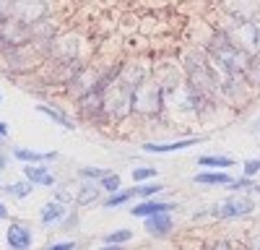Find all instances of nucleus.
<instances>
[{"label":"nucleus","mask_w":260,"mask_h":250,"mask_svg":"<svg viewBox=\"0 0 260 250\" xmlns=\"http://www.w3.org/2000/svg\"><path fill=\"white\" fill-rule=\"evenodd\" d=\"M206 55L211 57V63L216 66V71H221V73H240V76H247L250 68H252V63H255V57L237 47L224 32H216V34L208 39Z\"/></svg>","instance_id":"obj_1"},{"label":"nucleus","mask_w":260,"mask_h":250,"mask_svg":"<svg viewBox=\"0 0 260 250\" xmlns=\"http://www.w3.org/2000/svg\"><path fill=\"white\" fill-rule=\"evenodd\" d=\"M45 66V52L37 45H26V47H16V50H6L0 52V71L11 78H26L31 73H37Z\"/></svg>","instance_id":"obj_2"},{"label":"nucleus","mask_w":260,"mask_h":250,"mask_svg":"<svg viewBox=\"0 0 260 250\" xmlns=\"http://www.w3.org/2000/svg\"><path fill=\"white\" fill-rule=\"evenodd\" d=\"M130 107H133V115L138 117H156L167 110V94L161 89V83L151 76L148 81H143L141 86L133 91V102H130Z\"/></svg>","instance_id":"obj_3"},{"label":"nucleus","mask_w":260,"mask_h":250,"mask_svg":"<svg viewBox=\"0 0 260 250\" xmlns=\"http://www.w3.org/2000/svg\"><path fill=\"white\" fill-rule=\"evenodd\" d=\"M102 97H104V115H107L110 122H120L127 115H133V107H130V102H133V89H127L120 78L107 83Z\"/></svg>","instance_id":"obj_4"},{"label":"nucleus","mask_w":260,"mask_h":250,"mask_svg":"<svg viewBox=\"0 0 260 250\" xmlns=\"http://www.w3.org/2000/svg\"><path fill=\"white\" fill-rule=\"evenodd\" d=\"M219 32H224L234 45L240 50H245L247 55H252V57L260 55V26H257V21H242V18L229 16V24Z\"/></svg>","instance_id":"obj_5"},{"label":"nucleus","mask_w":260,"mask_h":250,"mask_svg":"<svg viewBox=\"0 0 260 250\" xmlns=\"http://www.w3.org/2000/svg\"><path fill=\"white\" fill-rule=\"evenodd\" d=\"M45 60L50 63H73L81 60V39L73 32H60L45 50Z\"/></svg>","instance_id":"obj_6"},{"label":"nucleus","mask_w":260,"mask_h":250,"mask_svg":"<svg viewBox=\"0 0 260 250\" xmlns=\"http://www.w3.org/2000/svg\"><path fill=\"white\" fill-rule=\"evenodd\" d=\"M219 78H221V99L226 104H234V107H245L250 102V86H252L247 81V76L219 71Z\"/></svg>","instance_id":"obj_7"},{"label":"nucleus","mask_w":260,"mask_h":250,"mask_svg":"<svg viewBox=\"0 0 260 250\" xmlns=\"http://www.w3.org/2000/svg\"><path fill=\"white\" fill-rule=\"evenodd\" d=\"M31 45V26L18 21L16 16L0 24V52Z\"/></svg>","instance_id":"obj_8"},{"label":"nucleus","mask_w":260,"mask_h":250,"mask_svg":"<svg viewBox=\"0 0 260 250\" xmlns=\"http://www.w3.org/2000/svg\"><path fill=\"white\" fill-rule=\"evenodd\" d=\"M99 78H102V71L99 68H94V66H86L71 78V83L65 86V94H68L73 102H78L81 97H86V94H91V91H96V86H99Z\"/></svg>","instance_id":"obj_9"},{"label":"nucleus","mask_w":260,"mask_h":250,"mask_svg":"<svg viewBox=\"0 0 260 250\" xmlns=\"http://www.w3.org/2000/svg\"><path fill=\"white\" fill-rule=\"evenodd\" d=\"M255 211V201L245 193H234L226 201L213 206V216L219 219H240V216H250Z\"/></svg>","instance_id":"obj_10"},{"label":"nucleus","mask_w":260,"mask_h":250,"mask_svg":"<svg viewBox=\"0 0 260 250\" xmlns=\"http://www.w3.org/2000/svg\"><path fill=\"white\" fill-rule=\"evenodd\" d=\"M76 110H78V117L83 122L110 125V120H107V115H104V97H102V91H91V94L81 97L76 102Z\"/></svg>","instance_id":"obj_11"},{"label":"nucleus","mask_w":260,"mask_h":250,"mask_svg":"<svg viewBox=\"0 0 260 250\" xmlns=\"http://www.w3.org/2000/svg\"><path fill=\"white\" fill-rule=\"evenodd\" d=\"M13 16L31 26V24H37V21L52 16V0H16Z\"/></svg>","instance_id":"obj_12"},{"label":"nucleus","mask_w":260,"mask_h":250,"mask_svg":"<svg viewBox=\"0 0 260 250\" xmlns=\"http://www.w3.org/2000/svg\"><path fill=\"white\" fill-rule=\"evenodd\" d=\"M127 89H138L143 81H148L151 78V71H148V66H143L141 60H127V63H120V76H117Z\"/></svg>","instance_id":"obj_13"},{"label":"nucleus","mask_w":260,"mask_h":250,"mask_svg":"<svg viewBox=\"0 0 260 250\" xmlns=\"http://www.w3.org/2000/svg\"><path fill=\"white\" fill-rule=\"evenodd\" d=\"M6 242L11 250H29L34 242V232L31 227H26L24 222H11L6 229Z\"/></svg>","instance_id":"obj_14"},{"label":"nucleus","mask_w":260,"mask_h":250,"mask_svg":"<svg viewBox=\"0 0 260 250\" xmlns=\"http://www.w3.org/2000/svg\"><path fill=\"white\" fill-rule=\"evenodd\" d=\"M60 34V26L55 24V18H42L37 24H31V45H37L42 52L47 50V45Z\"/></svg>","instance_id":"obj_15"},{"label":"nucleus","mask_w":260,"mask_h":250,"mask_svg":"<svg viewBox=\"0 0 260 250\" xmlns=\"http://www.w3.org/2000/svg\"><path fill=\"white\" fill-rule=\"evenodd\" d=\"M206 138L203 136H190V138H177V141H167V143H143V151L148 154H169V151H182V149H190V146H198L203 143Z\"/></svg>","instance_id":"obj_16"},{"label":"nucleus","mask_w":260,"mask_h":250,"mask_svg":"<svg viewBox=\"0 0 260 250\" xmlns=\"http://www.w3.org/2000/svg\"><path fill=\"white\" fill-rule=\"evenodd\" d=\"M68 214H71V206L62 203V201H57V198H52V201H47L45 206H42L39 222L45 224V227H55V224H62Z\"/></svg>","instance_id":"obj_17"},{"label":"nucleus","mask_w":260,"mask_h":250,"mask_svg":"<svg viewBox=\"0 0 260 250\" xmlns=\"http://www.w3.org/2000/svg\"><path fill=\"white\" fill-rule=\"evenodd\" d=\"M37 112L39 115H45V117H50L52 122H57L60 128H65V131H76L78 128V122L68 115V112H62L57 104H47V102H39L37 104Z\"/></svg>","instance_id":"obj_18"},{"label":"nucleus","mask_w":260,"mask_h":250,"mask_svg":"<svg viewBox=\"0 0 260 250\" xmlns=\"http://www.w3.org/2000/svg\"><path fill=\"white\" fill-rule=\"evenodd\" d=\"M226 8H229V16H234V18L255 21L260 13V0H229Z\"/></svg>","instance_id":"obj_19"},{"label":"nucleus","mask_w":260,"mask_h":250,"mask_svg":"<svg viewBox=\"0 0 260 250\" xmlns=\"http://www.w3.org/2000/svg\"><path fill=\"white\" fill-rule=\"evenodd\" d=\"M172 208H175V203L156 201V198H146V201H141V203H136L133 208H130V214H133V216H141V219H146V216H154V214L172 211Z\"/></svg>","instance_id":"obj_20"},{"label":"nucleus","mask_w":260,"mask_h":250,"mask_svg":"<svg viewBox=\"0 0 260 250\" xmlns=\"http://www.w3.org/2000/svg\"><path fill=\"white\" fill-rule=\"evenodd\" d=\"M172 229H175V219L169 216V211L154 214V216H146V232H148V235H154V237H167Z\"/></svg>","instance_id":"obj_21"},{"label":"nucleus","mask_w":260,"mask_h":250,"mask_svg":"<svg viewBox=\"0 0 260 250\" xmlns=\"http://www.w3.org/2000/svg\"><path fill=\"white\" fill-rule=\"evenodd\" d=\"M21 170H24V177H26L29 182H34V185H42V188L55 185V175L47 170L45 164H24Z\"/></svg>","instance_id":"obj_22"},{"label":"nucleus","mask_w":260,"mask_h":250,"mask_svg":"<svg viewBox=\"0 0 260 250\" xmlns=\"http://www.w3.org/2000/svg\"><path fill=\"white\" fill-rule=\"evenodd\" d=\"M13 157L18 159V162H24V164H45V162H52V159H57V154L55 151H47V154H42V151H31V149H13Z\"/></svg>","instance_id":"obj_23"},{"label":"nucleus","mask_w":260,"mask_h":250,"mask_svg":"<svg viewBox=\"0 0 260 250\" xmlns=\"http://www.w3.org/2000/svg\"><path fill=\"white\" fill-rule=\"evenodd\" d=\"M99 182L96 180H91V182H83L81 188H78V193H76V206H89V203H96V198H99Z\"/></svg>","instance_id":"obj_24"},{"label":"nucleus","mask_w":260,"mask_h":250,"mask_svg":"<svg viewBox=\"0 0 260 250\" xmlns=\"http://www.w3.org/2000/svg\"><path fill=\"white\" fill-rule=\"evenodd\" d=\"M192 180L201 182V185H232V175H226L224 170H219V172H198Z\"/></svg>","instance_id":"obj_25"},{"label":"nucleus","mask_w":260,"mask_h":250,"mask_svg":"<svg viewBox=\"0 0 260 250\" xmlns=\"http://www.w3.org/2000/svg\"><path fill=\"white\" fill-rule=\"evenodd\" d=\"M198 167H216V170H226V167H234V159L232 157H221V154H206L198 159Z\"/></svg>","instance_id":"obj_26"},{"label":"nucleus","mask_w":260,"mask_h":250,"mask_svg":"<svg viewBox=\"0 0 260 250\" xmlns=\"http://www.w3.org/2000/svg\"><path fill=\"white\" fill-rule=\"evenodd\" d=\"M6 193H8L11 198H26V196L34 193V182H29V180L24 177V180H18V182L8 185V188H6Z\"/></svg>","instance_id":"obj_27"},{"label":"nucleus","mask_w":260,"mask_h":250,"mask_svg":"<svg viewBox=\"0 0 260 250\" xmlns=\"http://www.w3.org/2000/svg\"><path fill=\"white\" fill-rule=\"evenodd\" d=\"M133 196H136V191H117V193H110V198L104 201V208H117V206H125Z\"/></svg>","instance_id":"obj_28"},{"label":"nucleus","mask_w":260,"mask_h":250,"mask_svg":"<svg viewBox=\"0 0 260 250\" xmlns=\"http://www.w3.org/2000/svg\"><path fill=\"white\" fill-rule=\"evenodd\" d=\"M133 240V232L130 229H115V232L104 235V245H125Z\"/></svg>","instance_id":"obj_29"},{"label":"nucleus","mask_w":260,"mask_h":250,"mask_svg":"<svg viewBox=\"0 0 260 250\" xmlns=\"http://www.w3.org/2000/svg\"><path fill=\"white\" fill-rule=\"evenodd\" d=\"M133 191H136V196H138L141 201H146V198H154L156 193H161V191H164V185H159V182H146V185L133 188Z\"/></svg>","instance_id":"obj_30"},{"label":"nucleus","mask_w":260,"mask_h":250,"mask_svg":"<svg viewBox=\"0 0 260 250\" xmlns=\"http://www.w3.org/2000/svg\"><path fill=\"white\" fill-rule=\"evenodd\" d=\"M99 188H102V191H107V193H117L120 191V175L117 172H110L107 177L99 180Z\"/></svg>","instance_id":"obj_31"},{"label":"nucleus","mask_w":260,"mask_h":250,"mask_svg":"<svg viewBox=\"0 0 260 250\" xmlns=\"http://www.w3.org/2000/svg\"><path fill=\"white\" fill-rule=\"evenodd\" d=\"M78 175L81 177H86V180H102V177H107L110 175V170H102V167H83V170H78Z\"/></svg>","instance_id":"obj_32"},{"label":"nucleus","mask_w":260,"mask_h":250,"mask_svg":"<svg viewBox=\"0 0 260 250\" xmlns=\"http://www.w3.org/2000/svg\"><path fill=\"white\" fill-rule=\"evenodd\" d=\"M156 177V167H136L133 170V182H146Z\"/></svg>","instance_id":"obj_33"},{"label":"nucleus","mask_w":260,"mask_h":250,"mask_svg":"<svg viewBox=\"0 0 260 250\" xmlns=\"http://www.w3.org/2000/svg\"><path fill=\"white\" fill-rule=\"evenodd\" d=\"M13 3L16 0H0V24L8 18H13Z\"/></svg>","instance_id":"obj_34"},{"label":"nucleus","mask_w":260,"mask_h":250,"mask_svg":"<svg viewBox=\"0 0 260 250\" xmlns=\"http://www.w3.org/2000/svg\"><path fill=\"white\" fill-rule=\"evenodd\" d=\"M242 175L245 177H255V175H260V159H247L245 162V170H242Z\"/></svg>","instance_id":"obj_35"},{"label":"nucleus","mask_w":260,"mask_h":250,"mask_svg":"<svg viewBox=\"0 0 260 250\" xmlns=\"http://www.w3.org/2000/svg\"><path fill=\"white\" fill-rule=\"evenodd\" d=\"M247 250H260V227H255L247 235Z\"/></svg>","instance_id":"obj_36"},{"label":"nucleus","mask_w":260,"mask_h":250,"mask_svg":"<svg viewBox=\"0 0 260 250\" xmlns=\"http://www.w3.org/2000/svg\"><path fill=\"white\" fill-rule=\"evenodd\" d=\"M208 250H237L229 240H216V242H211L208 245Z\"/></svg>","instance_id":"obj_37"},{"label":"nucleus","mask_w":260,"mask_h":250,"mask_svg":"<svg viewBox=\"0 0 260 250\" xmlns=\"http://www.w3.org/2000/svg\"><path fill=\"white\" fill-rule=\"evenodd\" d=\"M47 250H76V242H71V240H62V242H52Z\"/></svg>","instance_id":"obj_38"},{"label":"nucleus","mask_w":260,"mask_h":250,"mask_svg":"<svg viewBox=\"0 0 260 250\" xmlns=\"http://www.w3.org/2000/svg\"><path fill=\"white\" fill-rule=\"evenodd\" d=\"M6 136H8V125L0 120V138H6Z\"/></svg>","instance_id":"obj_39"},{"label":"nucleus","mask_w":260,"mask_h":250,"mask_svg":"<svg viewBox=\"0 0 260 250\" xmlns=\"http://www.w3.org/2000/svg\"><path fill=\"white\" fill-rule=\"evenodd\" d=\"M3 167H8V154L0 151V170H3Z\"/></svg>","instance_id":"obj_40"},{"label":"nucleus","mask_w":260,"mask_h":250,"mask_svg":"<svg viewBox=\"0 0 260 250\" xmlns=\"http://www.w3.org/2000/svg\"><path fill=\"white\" fill-rule=\"evenodd\" d=\"M99 250H125V247L122 245H102Z\"/></svg>","instance_id":"obj_41"},{"label":"nucleus","mask_w":260,"mask_h":250,"mask_svg":"<svg viewBox=\"0 0 260 250\" xmlns=\"http://www.w3.org/2000/svg\"><path fill=\"white\" fill-rule=\"evenodd\" d=\"M0 219H8V208H6V203H0Z\"/></svg>","instance_id":"obj_42"},{"label":"nucleus","mask_w":260,"mask_h":250,"mask_svg":"<svg viewBox=\"0 0 260 250\" xmlns=\"http://www.w3.org/2000/svg\"><path fill=\"white\" fill-rule=\"evenodd\" d=\"M250 191H252V193H260V185H252V188H250Z\"/></svg>","instance_id":"obj_43"},{"label":"nucleus","mask_w":260,"mask_h":250,"mask_svg":"<svg viewBox=\"0 0 260 250\" xmlns=\"http://www.w3.org/2000/svg\"><path fill=\"white\" fill-rule=\"evenodd\" d=\"M255 131H260V117L255 120Z\"/></svg>","instance_id":"obj_44"},{"label":"nucleus","mask_w":260,"mask_h":250,"mask_svg":"<svg viewBox=\"0 0 260 250\" xmlns=\"http://www.w3.org/2000/svg\"><path fill=\"white\" fill-rule=\"evenodd\" d=\"M240 250H247V247H240Z\"/></svg>","instance_id":"obj_45"},{"label":"nucleus","mask_w":260,"mask_h":250,"mask_svg":"<svg viewBox=\"0 0 260 250\" xmlns=\"http://www.w3.org/2000/svg\"><path fill=\"white\" fill-rule=\"evenodd\" d=\"M0 102H3V97H0Z\"/></svg>","instance_id":"obj_46"}]
</instances>
